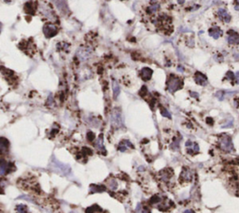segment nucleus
Wrapping results in <instances>:
<instances>
[{"mask_svg": "<svg viewBox=\"0 0 239 213\" xmlns=\"http://www.w3.org/2000/svg\"><path fill=\"white\" fill-rule=\"evenodd\" d=\"M127 148H133V144L129 140H123L122 141V143L119 146V150L121 152H126Z\"/></svg>", "mask_w": 239, "mask_h": 213, "instance_id": "12", "label": "nucleus"}, {"mask_svg": "<svg viewBox=\"0 0 239 213\" xmlns=\"http://www.w3.org/2000/svg\"><path fill=\"white\" fill-rule=\"evenodd\" d=\"M92 55V50L88 47H81L77 52V56L81 61H86L90 58Z\"/></svg>", "mask_w": 239, "mask_h": 213, "instance_id": "5", "label": "nucleus"}, {"mask_svg": "<svg viewBox=\"0 0 239 213\" xmlns=\"http://www.w3.org/2000/svg\"><path fill=\"white\" fill-rule=\"evenodd\" d=\"M8 167V163L2 160V161L0 162V176H4L7 174Z\"/></svg>", "mask_w": 239, "mask_h": 213, "instance_id": "16", "label": "nucleus"}, {"mask_svg": "<svg viewBox=\"0 0 239 213\" xmlns=\"http://www.w3.org/2000/svg\"><path fill=\"white\" fill-rule=\"evenodd\" d=\"M153 71L149 68H144L142 70L140 71V76L142 78L144 81H149V79H151Z\"/></svg>", "mask_w": 239, "mask_h": 213, "instance_id": "11", "label": "nucleus"}, {"mask_svg": "<svg viewBox=\"0 0 239 213\" xmlns=\"http://www.w3.org/2000/svg\"><path fill=\"white\" fill-rule=\"evenodd\" d=\"M43 33L46 38H50L57 35V33H58V28H57V26L54 25L53 24H46L43 26Z\"/></svg>", "mask_w": 239, "mask_h": 213, "instance_id": "4", "label": "nucleus"}, {"mask_svg": "<svg viewBox=\"0 0 239 213\" xmlns=\"http://www.w3.org/2000/svg\"><path fill=\"white\" fill-rule=\"evenodd\" d=\"M111 123L115 128H122L123 126V119L121 110L114 109L111 114Z\"/></svg>", "mask_w": 239, "mask_h": 213, "instance_id": "3", "label": "nucleus"}, {"mask_svg": "<svg viewBox=\"0 0 239 213\" xmlns=\"http://www.w3.org/2000/svg\"><path fill=\"white\" fill-rule=\"evenodd\" d=\"M159 8H160V6H159V4L156 3V2H154L151 6H149V8H148V12L150 13V14H153V13H155L156 11H158Z\"/></svg>", "mask_w": 239, "mask_h": 213, "instance_id": "17", "label": "nucleus"}, {"mask_svg": "<svg viewBox=\"0 0 239 213\" xmlns=\"http://www.w3.org/2000/svg\"><path fill=\"white\" fill-rule=\"evenodd\" d=\"M108 186H109V188L111 189V190L115 191V190H116V188H117V181L115 180H113V179H111V180H109Z\"/></svg>", "mask_w": 239, "mask_h": 213, "instance_id": "22", "label": "nucleus"}, {"mask_svg": "<svg viewBox=\"0 0 239 213\" xmlns=\"http://www.w3.org/2000/svg\"><path fill=\"white\" fill-rule=\"evenodd\" d=\"M8 142L7 139H0V154H3L7 152L8 150Z\"/></svg>", "mask_w": 239, "mask_h": 213, "instance_id": "13", "label": "nucleus"}, {"mask_svg": "<svg viewBox=\"0 0 239 213\" xmlns=\"http://www.w3.org/2000/svg\"><path fill=\"white\" fill-rule=\"evenodd\" d=\"M55 4L57 8H58L62 12H65L67 10V5H66L65 0H55Z\"/></svg>", "mask_w": 239, "mask_h": 213, "instance_id": "14", "label": "nucleus"}, {"mask_svg": "<svg viewBox=\"0 0 239 213\" xmlns=\"http://www.w3.org/2000/svg\"><path fill=\"white\" fill-rule=\"evenodd\" d=\"M16 210H17V213H28L27 208H26L24 205H18Z\"/></svg>", "mask_w": 239, "mask_h": 213, "instance_id": "20", "label": "nucleus"}, {"mask_svg": "<svg viewBox=\"0 0 239 213\" xmlns=\"http://www.w3.org/2000/svg\"><path fill=\"white\" fill-rule=\"evenodd\" d=\"M218 17L221 22H223V23H230L232 20V17L230 15V13L225 10V8H219Z\"/></svg>", "mask_w": 239, "mask_h": 213, "instance_id": "7", "label": "nucleus"}, {"mask_svg": "<svg viewBox=\"0 0 239 213\" xmlns=\"http://www.w3.org/2000/svg\"><path fill=\"white\" fill-rule=\"evenodd\" d=\"M160 112H161V114L163 115V117H166V118H171V114L168 112V110L167 109H165V108H161L160 109Z\"/></svg>", "mask_w": 239, "mask_h": 213, "instance_id": "21", "label": "nucleus"}, {"mask_svg": "<svg viewBox=\"0 0 239 213\" xmlns=\"http://www.w3.org/2000/svg\"><path fill=\"white\" fill-rule=\"evenodd\" d=\"M112 89H113L114 97H115V98H117V97L119 96V93H121V88H119V83L116 81H112Z\"/></svg>", "mask_w": 239, "mask_h": 213, "instance_id": "15", "label": "nucleus"}, {"mask_svg": "<svg viewBox=\"0 0 239 213\" xmlns=\"http://www.w3.org/2000/svg\"><path fill=\"white\" fill-rule=\"evenodd\" d=\"M227 42L230 45H238L239 34L234 30H229L227 32Z\"/></svg>", "mask_w": 239, "mask_h": 213, "instance_id": "6", "label": "nucleus"}, {"mask_svg": "<svg viewBox=\"0 0 239 213\" xmlns=\"http://www.w3.org/2000/svg\"><path fill=\"white\" fill-rule=\"evenodd\" d=\"M5 1H8V0H5Z\"/></svg>", "mask_w": 239, "mask_h": 213, "instance_id": "29", "label": "nucleus"}, {"mask_svg": "<svg viewBox=\"0 0 239 213\" xmlns=\"http://www.w3.org/2000/svg\"><path fill=\"white\" fill-rule=\"evenodd\" d=\"M160 177L163 181H168L169 180V170H163L160 172Z\"/></svg>", "mask_w": 239, "mask_h": 213, "instance_id": "19", "label": "nucleus"}, {"mask_svg": "<svg viewBox=\"0 0 239 213\" xmlns=\"http://www.w3.org/2000/svg\"><path fill=\"white\" fill-rule=\"evenodd\" d=\"M208 34H209V36L211 38H213L215 39H218L221 37V36H222L223 32L220 27H218V26H213V27H211L208 30Z\"/></svg>", "mask_w": 239, "mask_h": 213, "instance_id": "8", "label": "nucleus"}, {"mask_svg": "<svg viewBox=\"0 0 239 213\" xmlns=\"http://www.w3.org/2000/svg\"><path fill=\"white\" fill-rule=\"evenodd\" d=\"M181 86H182V81L175 75H171L167 81V90L170 93H174L180 89Z\"/></svg>", "mask_w": 239, "mask_h": 213, "instance_id": "1", "label": "nucleus"}, {"mask_svg": "<svg viewBox=\"0 0 239 213\" xmlns=\"http://www.w3.org/2000/svg\"><path fill=\"white\" fill-rule=\"evenodd\" d=\"M41 13L45 16V18L47 20H51V21H53L55 20V16H54V13L52 11L50 8L48 7H45V8H42V10H41Z\"/></svg>", "mask_w": 239, "mask_h": 213, "instance_id": "10", "label": "nucleus"}, {"mask_svg": "<svg viewBox=\"0 0 239 213\" xmlns=\"http://www.w3.org/2000/svg\"><path fill=\"white\" fill-rule=\"evenodd\" d=\"M1 28H2V24H1V23H0V32H1Z\"/></svg>", "mask_w": 239, "mask_h": 213, "instance_id": "28", "label": "nucleus"}, {"mask_svg": "<svg viewBox=\"0 0 239 213\" xmlns=\"http://www.w3.org/2000/svg\"><path fill=\"white\" fill-rule=\"evenodd\" d=\"M224 93L223 92H218L216 94V96L218 97V98L220 99V100H223V98H224Z\"/></svg>", "mask_w": 239, "mask_h": 213, "instance_id": "24", "label": "nucleus"}, {"mask_svg": "<svg viewBox=\"0 0 239 213\" xmlns=\"http://www.w3.org/2000/svg\"><path fill=\"white\" fill-rule=\"evenodd\" d=\"M220 149L226 152H231L233 150V146L231 137L228 136H223L220 139Z\"/></svg>", "mask_w": 239, "mask_h": 213, "instance_id": "2", "label": "nucleus"}, {"mask_svg": "<svg viewBox=\"0 0 239 213\" xmlns=\"http://www.w3.org/2000/svg\"><path fill=\"white\" fill-rule=\"evenodd\" d=\"M179 4H182V3H184V0H179Z\"/></svg>", "mask_w": 239, "mask_h": 213, "instance_id": "27", "label": "nucleus"}, {"mask_svg": "<svg viewBox=\"0 0 239 213\" xmlns=\"http://www.w3.org/2000/svg\"><path fill=\"white\" fill-rule=\"evenodd\" d=\"M184 213H194V212L192 210H186Z\"/></svg>", "mask_w": 239, "mask_h": 213, "instance_id": "26", "label": "nucleus"}, {"mask_svg": "<svg viewBox=\"0 0 239 213\" xmlns=\"http://www.w3.org/2000/svg\"><path fill=\"white\" fill-rule=\"evenodd\" d=\"M234 103H236V106H237L238 108H239V97H237L236 99H234Z\"/></svg>", "mask_w": 239, "mask_h": 213, "instance_id": "25", "label": "nucleus"}, {"mask_svg": "<svg viewBox=\"0 0 239 213\" xmlns=\"http://www.w3.org/2000/svg\"><path fill=\"white\" fill-rule=\"evenodd\" d=\"M97 148H98L99 150H103L104 147H103V140H102V137H99V139L98 141H97Z\"/></svg>", "mask_w": 239, "mask_h": 213, "instance_id": "23", "label": "nucleus"}, {"mask_svg": "<svg viewBox=\"0 0 239 213\" xmlns=\"http://www.w3.org/2000/svg\"><path fill=\"white\" fill-rule=\"evenodd\" d=\"M181 177L183 178V180L190 181L192 180V172H191V170H189V169L184 170L183 173H182V175H181Z\"/></svg>", "mask_w": 239, "mask_h": 213, "instance_id": "18", "label": "nucleus"}, {"mask_svg": "<svg viewBox=\"0 0 239 213\" xmlns=\"http://www.w3.org/2000/svg\"><path fill=\"white\" fill-rule=\"evenodd\" d=\"M194 79H195V81L197 84L201 86H205L206 84L207 83V79L206 77L204 75L203 73L201 72H196L195 73V76H194Z\"/></svg>", "mask_w": 239, "mask_h": 213, "instance_id": "9", "label": "nucleus"}]
</instances>
